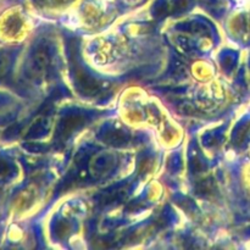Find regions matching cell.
Returning <instances> with one entry per match:
<instances>
[{"label":"cell","mask_w":250,"mask_h":250,"mask_svg":"<svg viewBox=\"0 0 250 250\" xmlns=\"http://www.w3.org/2000/svg\"><path fill=\"white\" fill-rule=\"evenodd\" d=\"M126 193V189L122 186L119 187H114L109 190H105V193H103L102 197H100V204L102 205H109L115 203L116 200L121 199L122 197Z\"/></svg>","instance_id":"obj_7"},{"label":"cell","mask_w":250,"mask_h":250,"mask_svg":"<svg viewBox=\"0 0 250 250\" xmlns=\"http://www.w3.org/2000/svg\"><path fill=\"white\" fill-rule=\"evenodd\" d=\"M51 62V53L48 44H39L36 46L31 56L29 72L31 75L39 77L48 71Z\"/></svg>","instance_id":"obj_1"},{"label":"cell","mask_w":250,"mask_h":250,"mask_svg":"<svg viewBox=\"0 0 250 250\" xmlns=\"http://www.w3.org/2000/svg\"><path fill=\"white\" fill-rule=\"evenodd\" d=\"M87 117L84 114L81 112H70L66 114L60 120V124L58 126V137L61 141H65L68 137L72 136L76 131L84 126Z\"/></svg>","instance_id":"obj_3"},{"label":"cell","mask_w":250,"mask_h":250,"mask_svg":"<svg viewBox=\"0 0 250 250\" xmlns=\"http://www.w3.org/2000/svg\"><path fill=\"white\" fill-rule=\"evenodd\" d=\"M115 159L111 155H99L92 164V172L98 177L105 176L114 168Z\"/></svg>","instance_id":"obj_5"},{"label":"cell","mask_w":250,"mask_h":250,"mask_svg":"<svg viewBox=\"0 0 250 250\" xmlns=\"http://www.w3.org/2000/svg\"><path fill=\"white\" fill-rule=\"evenodd\" d=\"M45 131H46L45 122H42V121L36 122V124H33V126L31 127V129H29L28 134H27V138L29 139L39 138V137L43 136Z\"/></svg>","instance_id":"obj_10"},{"label":"cell","mask_w":250,"mask_h":250,"mask_svg":"<svg viewBox=\"0 0 250 250\" xmlns=\"http://www.w3.org/2000/svg\"><path fill=\"white\" fill-rule=\"evenodd\" d=\"M11 171H12V167L9 164V161L0 158V176H2V177L9 176L10 173H11Z\"/></svg>","instance_id":"obj_13"},{"label":"cell","mask_w":250,"mask_h":250,"mask_svg":"<svg viewBox=\"0 0 250 250\" xmlns=\"http://www.w3.org/2000/svg\"><path fill=\"white\" fill-rule=\"evenodd\" d=\"M151 167H153V158H151V156H144L143 159L139 160V164H138L139 173H146L148 171L151 170Z\"/></svg>","instance_id":"obj_12"},{"label":"cell","mask_w":250,"mask_h":250,"mask_svg":"<svg viewBox=\"0 0 250 250\" xmlns=\"http://www.w3.org/2000/svg\"><path fill=\"white\" fill-rule=\"evenodd\" d=\"M20 132V127L19 126H12L5 132V138H12V137H16Z\"/></svg>","instance_id":"obj_14"},{"label":"cell","mask_w":250,"mask_h":250,"mask_svg":"<svg viewBox=\"0 0 250 250\" xmlns=\"http://www.w3.org/2000/svg\"><path fill=\"white\" fill-rule=\"evenodd\" d=\"M71 232V225L70 222L66 220H60L54 226V233L56 234L58 238H66Z\"/></svg>","instance_id":"obj_8"},{"label":"cell","mask_w":250,"mask_h":250,"mask_svg":"<svg viewBox=\"0 0 250 250\" xmlns=\"http://www.w3.org/2000/svg\"><path fill=\"white\" fill-rule=\"evenodd\" d=\"M0 216H1V214H0Z\"/></svg>","instance_id":"obj_16"},{"label":"cell","mask_w":250,"mask_h":250,"mask_svg":"<svg viewBox=\"0 0 250 250\" xmlns=\"http://www.w3.org/2000/svg\"><path fill=\"white\" fill-rule=\"evenodd\" d=\"M66 0H42L44 5H50V6H58V5L63 4Z\"/></svg>","instance_id":"obj_15"},{"label":"cell","mask_w":250,"mask_h":250,"mask_svg":"<svg viewBox=\"0 0 250 250\" xmlns=\"http://www.w3.org/2000/svg\"><path fill=\"white\" fill-rule=\"evenodd\" d=\"M102 139L106 144L112 146H124L125 144L128 143L129 136L127 132L121 131L117 128H109L103 133Z\"/></svg>","instance_id":"obj_4"},{"label":"cell","mask_w":250,"mask_h":250,"mask_svg":"<svg viewBox=\"0 0 250 250\" xmlns=\"http://www.w3.org/2000/svg\"><path fill=\"white\" fill-rule=\"evenodd\" d=\"M22 28V21L19 16L12 15V16L7 17L2 23V33L6 34L7 37H15L17 33H20Z\"/></svg>","instance_id":"obj_6"},{"label":"cell","mask_w":250,"mask_h":250,"mask_svg":"<svg viewBox=\"0 0 250 250\" xmlns=\"http://www.w3.org/2000/svg\"><path fill=\"white\" fill-rule=\"evenodd\" d=\"M12 59L11 55L7 53H0V80L6 77L11 68Z\"/></svg>","instance_id":"obj_9"},{"label":"cell","mask_w":250,"mask_h":250,"mask_svg":"<svg viewBox=\"0 0 250 250\" xmlns=\"http://www.w3.org/2000/svg\"><path fill=\"white\" fill-rule=\"evenodd\" d=\"M73 77H75L76 87L83 94L93 95L99 92L100 83L98 82L97 78L78 63L73 66Z\"/></svg>","instance_id":"obj_2"},{"label":"cell","mask_w":250,"mask_h":250,"mask_svg":"<svg viewBox=\"0 0 250 250\" xmlns=\"http://www.w3.org/2000/svg\"><path fill=\"white\" fill-rule=\"evenodd\" d=\"M214 189H215V185L212 180L202 181V182L197 186L198 193H200V194L203 195L212 194V193H214Z\"/></svg>","instance_id":"obj_11"}]
</instances>
